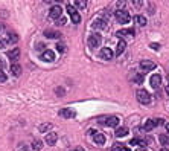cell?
Segmentation results:
<instances>
[{
	"label": "cell",
	"mask_w": 169,
	"mask_h": 151,
	"mask_svg": "<svg viewBox=\"0 0 169 151\" xmlns=\"http://www.w3.org/2000/svg\"><path fill=\"white\" fill-rule=\"evenodd\" d=\"M137 99H139V102L140 104H143V105H148L149 102H151V95L146 92V90H139L137 92Z\"/></svg>",
	"instance_id": "obj_1"
},
{
	"label": "cell",
	"mask_w": 169,
	"mask_h": 151,
	"mask_svg": "<svg viewBox=\"0 0 169 151\" xmlns=\"http://www.w3.org/2000/svg\"><path fill=\"white\" fill-rule=\"evenodd\" d=\"M114 17H116V20H117L119 23H128V21H130V14H128V11H125V9L116 11V12H114Z\"/></svg>",
	"instance_id": "obj_2"
},
{
	"label": "cell",
	"mask_w": 169,
	"mask_h": 151,
	"mask_svg": "<svg viewBox=\"0 0 169 151\" xmlns=\"http://www.w3.org/2000/svg\"><path fill=\"white\" fill-rule=\"evenodd\" d=\"M101 41H102V37H101L99 34H93V35H90V37H88V46H90L91 49L99 47Z\"/></svg>",
	"instance_id": "obj_3"
},
{
	"label": "cell",
	"mask_w": 169,
	"mask_h": 151,
	"mask_svg": "<svg viewBox=\"0 0 169 151\" xmlns=\"http://www.w3.org/2000/svg\"><path fill=\"white\" fill-rule=\"evenodd\" d=\"M99 57H101L102 60H113L114 54H113V50H111L110 47H102V49L99 50Z\"/></svg>",
	"instance_id": "obj_4"
},
{
	"label": "cell",
	"mask_w": 169,
	"mask_h": 151,
	"mask_svg": "<svg viewBox=\"0 0 169 151\" xmlns=\"http://www.w3.org/2000/svg\"><path fill=\"white\" fill-rule=\"evenodd\" d=\"M61 6H58V5H55V6H52L51 8V11H49V17L51 18H54V20H57V18H60L61 17Z\"/></svg>",
	"instance_id": "obj_5"
},
{
	"label": "cell",
	"mask_w": 169,
	"mask_h": 151,
	"mask_svg": "<svg viewBox=\"0 0 169 151\" xmlns=\"http://www.w3.org/2000/svg\"><path fill=\"white\" fill-rule=\"evenodd\" d=\"M140 69H142V70H146V72L154 70V69H155V63L148 61V60H143V61H140Z\"/></svg>",
	"instance_id": "obj_6"
},
{
	"label": "cell",
	"mask_w": 169,
	"mask_h": 151,
	"mask_svg": "<svg viewBox=\"0 0 169 151\" xmlns=\"http://www.w3.org/2000/svg\"><path fill=\"white\" fill-rule=\"evenodd\" d=\"M41 60H43V61H47V63H51V61H54V60H55V54L52 52V50L46 49L44 52L41 54Z\"/></svg>",
	"instance_id": "obj_7"
},
{
	"label": "cell",
	"mask_w": 169,
	"mask_h": 151,
	"mask_svg": "<svg viewBox=\"0 0 169 151\" xmlns=\"http://www.w3.org/2000/svg\"><path fill=\"white\" fill-rule=\"evenodd\" d=\"M57 140H58V134L57 133H49V134H46V137H44V142L47 145H55Z\"/></svg>",
	"instance_id": "obj_8"
},
{
	"label": "cell",
	"mask_w": 169,
	"mask_h": 151,
	"mask_svg": "<svg viewBox=\"0 0 169 151\" xmlns=\"http://www.w3.org/2000/svg\"><path fill=\"white\" fill-rule=\"evenodd\" d=\"M93 28L94 29H105L107 28V21L104 18H96L93 21Z\"/></svg>",
	"instance_id": "obj_9"
},
{
	"label": "cell",
	"mask_w": 169,
	"mask_h": 151,
	"mask_svg": "<svg viewBox=\"0 0 169 151\" xmlns=\"http://www.w3.org/2000/svg\"><path fill=\"white\" fill-rule=\"evenodd\" d=\"M151 86L154 87V89H158L160 87V83H161V77H160V75L158 73H155V75H152V77H151Z\"/></svg>",
	"instance_id": "obj_10"
},
{
	"label": "cell",
	"mask_w": 169,
	"mask_h": 151,
	"mask_svg": "<svg viewBox=\"0 0 169 151\" xmlns=\"http://www.w3.org/2000/svg\"><path fill=\"white\" fill-rule=\"evenodd\" d=\"M18 57H20V49L18 47H14L12 50H9V52H8V58L12 60V61H17Z\"/></svg>",
	"instance_id": "obj_11"
},
{
	"label": "cell",
	"mask_w": 169,
	"mask_h": 151,
	"mask_svg": "<svg viewBox=\"0 0 169 151\" xmlns=\"http://www.w3.org/2000/svg\"><path fill=\"white\" fill-rule=\"evenodd\" d=\"M60 116L69 119V118H73V116H75V112L72 110V109H61V110H60Z\"/></svg>",
	"instance_id": "obj_12"
},
{
	"label": "cell",
	"mask_w": 169,
	"mask_h": 151,
	"mask_svg": "<svg viewBox=\"0 0 169 151\" xmlns=\"http://www.w3.org/2000/svg\"><path fill=\"white\" fill-rule=\"evenodd\" d=\"M11 72L14 77H20V73H21V66L17 64V63H12L11 64Z\"/></svg>",
	"instance_id": "obj_13"
},
{
	"label": "cell",
	"mask_w": 169,
	"mask_h": 151,
	"mask_svg": "<svg viewBox=\"0 0 169 151\" xmlns=\"http://www.w3.org/2000/svg\"><path fill=\"white\" fill-rule=\"evenodd\" d=\"M105 124L108 125V127H117V125H119V119L116 116H110V118H107Z\"/></svg>",
	"instance_id": "obj_14"
},
{
	"label": "cell",
	"mask_w": 169,
	"mask_h": 151,
	"mask_svg": "<svg viewBox=\"0 0 169 151\" xmlns=\"http://www.w3.org/2000/svg\"><path fill=\"white\" fill-rule=\"evenodd\" d=\"M125 47H127V43L124 41V40H120L119 43H117V49H116V55H122V52L125 50Z\"/></svg>",
	"instance_id": "obj_15"
},
{
	"label": "cell",
	"mask_w": 169,
	"mask_h": 151,
	"mask_svg": "<svg viewBox=\"0 0 169 151\" xmlns=\"http://www.w3.org/2000/svg\"><path fill=\"white\" fill-rule=\"evenodd\" d=\"M136 34V31L133 29V28H130V29H124V31H117L116 32V35L117 37H122V35H134Z\"/></svg>",
	"instance_id": "obj_16"
},
{
	"label": "cell",
	"mask_w": 169,
	"mask_h": 151,
	"mask_svg": "<svg viewBox=\"0 0 169 151\" xmlns=\"http://www.w3.org/2000/svg\"><path fill=\"white\" fill-rule=\"evenodd\" d=\"M93 137H94V142L98 143V145H104V143H105V136L101 134V133H96Z\"/></svg>",
	"instance_id": "obj_17"
},
{
	"label": "cell",
	"mask_w": 169,
	"mask_h": 151,
	"mask_svg": "<svg viewBox=\"0 0 169 151\" xmlns=\"http://www.w3.org/2000/svg\"><path fill=\"white\" fill-rule=\"evenodd\" d=\"M128 134V128L127 127H119L117 130H116V136L117 137H124V136H127Z\"/></svg>",
	"instance_id": "obj_18"
},
{
	"label": "cell",
	"mask_w": 169,
	"mask_h": 151,
	"mask_svg": "<svg viewBox=\"0 0 169 151\" xmlns=\"http://www.w3.org/2000/svg\"><path fill=\"white\" fill-rule=\"evenodd\" d=\"M44 35H46L47 38H58L61 34H60V32H57V31H46V32H44Z\"/></svg>",
	"instance_id": "obj_19"
},
{
	"label": "cell",
	"mask_w": 169,
	"mask_h": 151,
	"mask_svg": "<svg viewBox=\"0 0 169 151\" xmlns=\"http://www.w3.org/2000/svg\"><path fill=\"white\" fill-rule=\"evenodd\" d=\"M154 127H155V125H154V121H152V119H149V121H146V122H145V124H143V128H145V130H146V131L152 130Z\"/></svg>",
	"instance_id": "obj_20"
},
{
	"label": "cell",
	"mask_w": 169,
	"mask_h": 151,
	"mask_svg": "<svg viewBox=\"0 0 169 151\" xmlns=\"http://www.w3.org/2000/svg\"><path fill=\"white\" fill-rule=\"evenodd\" d=\"M158 140L161 142V145H169V136L167 134H160Z\"/></svg>",
	"instance_id": "obj_21"
},
{
	"label": "cell",
	"mask_w": 169,
	"mask_h": 151,
	"mask_svg": "<svg viewBox=\"0 0 169 151\" xmlns=\"http://www.w3.org/2000/svg\"><path fill=\"white\" fill-rule=\"evenodd\" d=\"M8 40H9L11 43H17V41H18V37H17L15 32H8Z\"/></svg>",
	"instance_id": "obj_22"
},
{
	"label": "cell",
	"mask_w": 169,
	"mask_h": 151,
	"mask_svg": "<svg viewBox=\"0 0 169 151\" xmlns=\"http://www.w3.org/2000/svg\"><path fill=\"white\" fill-rule=\"evenodd\" d=\"M134 83L136 84H142L143 83V75L142 73H136L134 75Z\"/></svg>",
	"instance_id": "obj_23"
},
{
	"label": "cell",
	"mask_w": 169,
	"mask_h": 151,
	"mask_svg": "<svg viewBox=\"0 0 169 151\" xmlns=\"http://www.w3.org/2000/svg\"><path fill=\"white\" fill-rule=\"evenodd\" d=\"M136 20H137V23L140 24V26H145V24H146V18H145L143 15H137Z\"/></svg>",
	"instance_id": "obj_24"
},
{
	"label": "cell",
	"mask_w": 169,
	"mask_h": 151,
	"mask_svg": "<svg viewBox=\"0 0 169 151\" xmlns=\"http://www.w3.org/2000/svg\"><path fill=\"white\" fill-rule=\"evenodd\" d=\"M70 17H72V21H73V23H79V21H81V17H79L78 12H73Z\"/></svg>",
	"instance_id": "obj_25"
},
{
	"label": "cell",
	"mask_w": 169,
	"mask_h": 151,
	"mask_svg": "<svg viewBox=\"0 0 169 151\" xmlns=\"http://www.w3.org/2000/svg\"><path fill=\"white\" fill-rule=\"evenodd\" d=\"M32 148L34 149H41V140H34V143H32Z\"/></svg>",
	"instance_id": "obj_26"
},
{
	"label": "cell",
	"mask_w": 169,
	"mask_h": 151,
	"mask_svg": "<svg viewBox=\"0 0 169 151\" xmlns=\"http://www.w3.org/2000/svg\"><path fill=\"white\" fill-rule=\"evenodd\" d=\"M6 78H8V77H6V73H5L2 69H0V83H5V81H6Z\"/></svg>",
	"instance_id": "obj_27"
},
{
	"label": "cell",
	"mask_w": 169,
	"mask_h": 151,
	"mask_svg": "<svg viewBox=\"0 0 169 151\" xmlns=\"http://www.w3.org/2000/svg\"><path fill=\"white\" fill-rule=\"evenodd\" d=\"M130 145H145V142H142V140H139V139H131Z\"/></svg>",
	"instance_id": "obj_28"
},
{
	"label": "cell",
	"mask_w": 169,
	"mask_h": 151,
	"mask_svg": "<svg viewBox=\"0 0 169 151\" xmlns=\"http://www.w3.org/2000/svg\"><path fill=\"white\" fill-rule=\"evenodd\" d=\"M57 49H58V50H60V52L63 54V52H64V50H66V44H64V43H58V44H57Z\"/></svg>",
	"instance_id": "obj_29"
},
{
	"label": "cell",
	"mask_w": 169,
	"mask_h": 151,
	"mask_svg": "<svg viewBox=\"0 0 169 151\" xmlns=\"http://www.w3.org/2000/svg\"><path fill=\"white\" fill-rule=\"evenodd\" d=\"M49 128H51V124H44V125H41V127H40V131L44 133L46 130H49Z\"/></svg>",
	"instance_id": "obj_30"
},
{
	"label": "cell",
	"mask_w": 169,
	"mask_h": 151,
	"mask_svg": "<svg viewBox=\"0 0 169 151\" xmlns=\"http://www.w3.org/2000/svg\"><path fill=\"white\" fill-rule=\"evenodd\" d=\"M75 6H78V8L84 9V8L87 6V2H75Z\"/></svg>",
	"instance_id": "obj_31"
},
{
	"label": "cell",
	"mask_w": 169,
	"mask_h": 151,
	"mask_svg": "<svg viewBox=\"0 0 169 151\" xmlns=\"http://www.w3.org/2000/svg\"><path fill=\"white\" fill-rule=\"evenodd\" d=\"M67 12L72 15V14H73V12H76V9L73 8V6H72V5H67Z\"/></svg>",
	"instance_id": "obj_32"
},
{
	"label": "cell",
	"mask_w": 169,
	"mask_h": 151,
	"mask_svg": "<svg viewBox=\"0 0 169 151\" xmlns=\"http://www.w3.org/2000/svg\"><path fill=\"white\" fill-rule=\"evenodd\" d=\"M152 121H154V125H163L164 124L163 119H152Z\"/></svg>",
	"instance_id": "obj_33"
},
{
	"label": "cell",
	"mask_w": 169,
	"mask_h": 151,
	"mask_svg": "<svg viewBox=\"0 0 169 151\" xmlns=\"http://www.w3.org/2000/svg\"><path fill=\"white\" fill-rule=\"evenodd\" d=\"M143 3L142 2H139V0H136V2H133V6H136V8H140Z\"/></svg>",
	"instance_id": "obj_34"
},
{
	"label": "cell",
	"mask_w": 169,
	"mask_h": 151,
	"mask_svg": "<svg viewBox=\"0 0 169 151\" xmlns=\"http://www.w3.org/2000/svg\"><path fill=\"white\" fill-rule=\"evenodd\" d=\"M44 47H46V46H44L43 43H40V44H37V50H43V52H44Z\"/></svg>",
	"instance_id": "obj_35"
},
{
	"label": "cell",
	"mask_w": 169,
	"mask_h": 151,
	"mask_svg": "<svg viewBox=\"0 0 169 151\" xmlns=\"http://www.w3.org/2000/svg\"><path fill=\"white\" fill-rule=\"evenodd\" d=\"M55 92H57V95H64V89H61V87H58Z\"/></svg>",
	"instance_id": "obj_36"
},
{
	"label": "cell",
	"mask_w": 169,
	"mask_h": 151,
	"mask_svg": "<svg viewBox=\"0 0 169 151\" xmlns=\"http://www.w3.org/2000/svg\"><path fill=\"white\" fill-rule=\"evenodd\" d=\"M111 151H120V145H119V143H114V146H113Z\"/></svg>",
	"instance_id": "obj_37"
},
{
	"label": "cell",
	"mask_w": 169,
	"mask_h": 151,
	"mask_svg": "<svg viewBox=\"0 0 169 151\" xmlns=\"http://www.w3.org/2000/svg\"><path fill=\"white\" fill-rule=\"evenodd\" d=\"M151 47H152L154 50H158V47H160V44H157V43H152V44H151Z\"/></svg>",
	"instance_id": "obj_38"
},
{
	"label": "cell",
	"mask_w": 169,
	"mask_h": 151,
	"mask_svg": "<svg viewBox=\"0 0 169 151\" xmlns=\"http://www.w3.org/2000/svg\"><path fill=\"white\" fill-rule=\"evenodd\" d=\"M6 46V40H0V47H5Z\"/></svg>",
	"instance_id": "obj_39"
},
{
	"label": "cell",
	"mask_w": 169,
	"mask_h": 151,
	"mask_svg": "<svg viewBox=\"0 0 169 151\" xmlns=\"http://www.w3.org/2000/svg\"><path fill=\"white\" fill-rule=\"evenodd\" d=\"M117 6H119V8H124V6H125V2H117Z\"/></svg>",
	"instance_id": "obj_40"
},
{
	"label": "cell",
	"mask_w": 169,
	"mask_h": 151,
	"mask_svg": "<svg viewBox=\"0 0 169 151\" xmlns=\"http://www.w3.org/2000/svg\"><path fill=\"white\" fill-rule=\"evenodd\" d=\"M166 93L169 95V77H167V84H166Z\"/></svg>",
	"instance_id": "obj_41"
},
{
	"label": "cell",
	"mask_w": 169,
	"mask_h": 151,
	"mask_svg": "<svg viewBox=\"0 0 169 151\" xmlns=\"http://www.w3.org/2000/svg\"><path fill=\"white\" fill-rule=\"evenodd\" d=\"M64 23H66V18H63V17H61V20L58 21V24H64Z\"/></svg>",
	"instance_id": "obj_42"
},
{
	"label": "cell",
	"mask_w": 169,
	"mask_h": 151,
	"mask_svg": "<svg viewBox=\"0 0 169 151\" xmlns=\"http://www.w3.org/2000/svg\"><path fill=\"white\" fill-rule=\"evenodd\" d=\"M164 127H166V130H167V133H169V122H166V124H164Z\"/></svg>",
	"instance_id": "obj_43"
},
{
	"label": "cell",
	"mask_w": 169,
	"mask_h": 151,
	"mask_svg": "<svg viewBox=\"0 0 169 151\" xmlns=\"http://www.w3.org/2000/svg\"><path fill=\"white\" fill-rule=\"evenodd\" d=\"M120 151H131V149H128V148H124V146H120Z\"/></svg>",
	"instance_id": "obj_44"
},
{
	"label": "cell",
	"mask_w": 169,
	"mask_h": 151,
	"mask_svg": "<svg viewBox=\"0 0 169 151\" xmlns=\"http://www.w3.org/2000/svg\"><path fill=\"white\" fill-rule=\"evenodd\" d=\"M137 151H148V149H146V148H139Z\"/></svg>",
	"instance_id": "obj_45"
},
{
	"label": "cell",
	"mask_w": 169,
	"mask_h": 151,
	"mask_svg": "<svg viewBox=\"0 0 169 151\" xmlns=\"http://www.w3.org/2000/svg\"><path fill=\"white\" fill-rule=\"evenodd\" d=\"M73 151H84V149H82V148H75Z\"/></svg>",
	"instance_id": "obj_46"
},
{
	"label": "cell",
	"mask_w": 169,
	"mask_h": 151,
	"mask_svg": "<svg viewBox=\"0 0 169 151\" xmlns=\"http://www.w3.org/2000/svg\"><path fill=\"white\" fill-rule=\"evenodd\" d=\"M2 67H3V61H2V60H0V69H2Z\"/></svg>",
	"instance_id": "obj_47"
},
{
	"label": "cell",
	"mask_w": 169,
	"mask_h": 151,
	"mask_svg": "<svg viewBox=\"0 0 169 151\" xmlns=\"http://www.w3.org/2000/svg\"><path fill=\"white\" fill-rule=\"evenodd\" d=\"M158 151H169L167 148H161V149H158Z\"/></svg>",
	"instance_id": "obj_48"
}]
</instances>
